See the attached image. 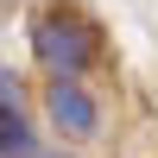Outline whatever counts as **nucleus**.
I'll use <instances>...</instances> for the list:
<instances>
[{
  "label": "nucleus",
  "instance_id": "nucleus-2",
  "mask_svg": "<svg viewBox=\"0 0 158 158\" xmlns=\"http://www.w3.org/2000/svg\"><path fill=\"white\" fill-rule=\"evenodd\" d=\"M44 120L63 146H82V139L101 133V95L82 82V76H44Z\"/></svg>",
  "mask_w": 158,
  "mask_h": 158
},
{
  "label": "nucleus",
  "instance_id": "nucleus-3",
  "mask_svg": "<svg viewBox=\"0 0 158 158\" xmlns=\"http://www.w3.org/2000/svg\"><path fill=\"white\" fill-rule=\"evenodd\" d=\"M0 158H38L32 114H6V120H0Z\"/></svg>",
  "mask_w": 158,
  "mask_h": 158
},
{
  "label": "nucleus",
  "instance_id": "nucleus-6",
  "mask_svg": "<svg viewBox=\"0 0 158 158\" xmlns=\"http://www.w3.org/2000/svg\"><path fill=\"white\" fill-rule=\"evenodd\" d=\"M0 120H6V114H0Z\"/></svg>",
  "mask_w": 158,
  "mask_h": 158
},
{
  "label": "nucleus",
  "instance_id": "nucleus-1",
  "mask_svg": "<svg viewBox=\"0 0 158 158\" xmlns=\"http://www.w3.org/2000/svg\"><path fill=\"white\" fill-rule=\"evenodd\" d=\"M32 57L44 76H89L101 63V25L82 6H44L32 19Z\"/></svg>",
  "mask_w": 158,
  "mask_h": 158
},
{
  "label": "nucleus",
  "instance_id": "nucleus-5",
  "mask_svg": "<svg viewBox=\"0 0 158 158\" xmlns=\"http://www.w3.org/2000/svg\"><path fill=\"white\" fill-rule=\"evenodd\" d=\"M38 158H76V152H63V146H38Z\"/></svg>",
  "mask_w": 158,
  "mask_h": 158
},
{
  "label": "nucleus",
  "instance_id": "nucleus-4",
  "mask_svg": "<svg viewBox=\"0 0 158 158\" xmlns=\"http://www.w3.org/2000/svg\"><path fill=\"white\" fill-rule=\"evenodd\" d=\"M0 114H25V82L13 63H0Z\"/></svg>",
  "mask_w": 158,
  "mask_h": 158
}]
</instances>
